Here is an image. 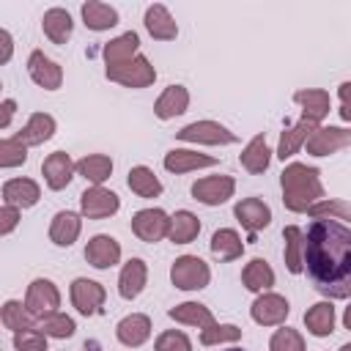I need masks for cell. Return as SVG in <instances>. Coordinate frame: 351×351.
Returning <instances> with one entry per match:
<instances>
[{
	"label": "cell",
	"mask_w": 351,
	"mask_h": 351,
	"mask_svg": "<svg viewBox=\"0 0 351 351\" xmlns=\"http://www.w3.org/2000/svg\"><path fill=\"white\" fill-rule=\"evenodd\" d=\"M282 184V203L288 211H307L318 200H324V186L315 167H307L302 162H293L280 176Z\"/></svg>",
	"instance_id": "cell-2"
},
{
	"label": "cell",
	"mask_w": 351,
	"mask_h": 351,
	"mask_svg": "<svg viewBox=\"0 0 351 351\" xmlns=\"http://www.w3.org/2000/svg\"><path fill=\"white\" fill-rule=\"evenodd\" d=\"M137 47H140V38H137L134 30H129V33L112 38V41L104 47V60H107V66H118V63H126V60L137 58Z\"/></svg>",
	"instance_id": "cell-32"
},
{
	"label": "cell",
	"mask_w": 351,
	"mask_h": 351,
	"mask_svg": "<svg viewBox=\"0 0 351 351\" xmlns=\"http://www.w3.org/2000/svg\"><path fill=\"white\" fill-rule=\"evenodd\" d=\"M41 197V189L30 178H11L3 184V206H16V208H30Z\"/></svg>",
	"instance_id": "cell-17"
},
{
	"label": "cell",
	"mask_w": 351,
	"mask_h": 351,
	"mask_svg": "<svg viewBox=\"0 0 351 351\" xmlns=\"http://www.w3.org/2000/svg\"><path fill=\"white\" fill-rule=\"evenodd\" d=\"M19 222V208L16 206H3L0 208V233L8 236Z\"/></svg>",
	"instance_id": "cell-47"
},
{
	"label": "cell",
	"mask_w": 351,
	"mask_h": 351,
	"mask_svg": "<svg viewBox=\"0 0 351 351\" xmlns=\"http://www.w3.org/2000/svg\"><path fill=\"white\" fill-rule=\"evenodd\" d=\"M145 280H148L145 261L132 258V261L121 269V277H118V293H121L123 299H134V296H140V291L145 288Z\"/></svg>",
	"instance_id": "cell-20"
},
{
	"label": "cell",
	"mask_w": 351,
	"mask_h": 351,
	"mask_svg": "<svg viewBox=\"0 0 351 351\" xmlns=\"http://www.w3.org/2000/svg\"><path fill=\"white\" fill-rule=\"evenodd\" d=\"M115 335H118V340H121L123 346L137 348V346H143V343L148 340V335H151V321H148V315H143V313H132V315H126V318L118 321Z\"/></svg>",
	"instance_id": "cell-18"
},
{
	"label": "cell",
	"mask_w": 351,
	"mask_h": 351,
	"mask_svg": "<svg viewBox=\"0 0 351 351\" xmlns=\"http://www.w3.org/2000/svg\"><path fill=\"white\" fill-rule=\"evenodd\" d=\"M244 252V244H241V236L233 230V228H219L214 236H211V255L222 263L228 261H236L241 258Z\"/></svg>",
	"instance_id": "cell-27"
},
{
	"label": "cell",
	"mask_w": 351,
	"mask_h": 351,
	"mask_svg": "<svg viewBox=\"0 0 351 351\" xmlns=\"http://www.w3.org/2000/svg\"><path fill=\"white\" fill-rule=\"evenodd\" d=\"M25 159H27L25 143H19L16 137L0 140V167H16V165H25Z\"/></svg>",
	"instance_id": "cell-41"
},
{
	"label": "cell",
	"mask_w": 351,
	"mask_h": 351,
	"mask_svg": "<svg viewBox=\"0 0 351 351\" xmlns=\"http://www.w3.org/2000/svg\"><path fill=\"white\" fill-rule=\"evenodd\" d=\"M60 307V293L55 288L52 280L47 277H38L27 285V296H25V310L33 315V318H47V315H55Z\"/></svg>",
	"instance_id": "cell-4"
},
{
	"label": "cell",
	"mask_w": 351,
	"mask_h": 351,
	"mask_svg": "<svg viewBox=\"0 0 351 351\" xmlns=\"http://www.w3.org/2000/svg\"><path fill=\"white\" fill-rule=\"evenodd\" d=\"M80 228H82V222L74 211H58L52 217V225H49V239L58 247H71L80 236Z\"/></svg>",
	"instance_id": "cell-24"
},
{
	"label": "cell",
	"mask_w": 351,
	"mask_h": 351,
	"mask_svg": "<svg viewBox=\"0 0 351 351\" xmlns=\"http://www.w3.org/2000/svg\"><path fill=\"white\" fill-rule=\"evenodd\" d=\"M154 351H192V343H189V337H186L184 332L167 329V332H162V335L156 337Z\"/></svg>",
	"instance_id": "cell-45"
},
{
	"label": "cell",
	"mask_w": 351,
	"mask_h": 351,
	"mask_svg": "<svg viewBox=\"0 0 351 351\" xmlns=\"http://www.w3.org/2000/svg\"><path fill=\"white\" fill-rule=\"evenodd\" d=\"M186 107H189V93H186V88H184V85H167L165 93L156 99L154 112H156V118L170 121V118H176V115L186 112Z\"/></svg>",
	"instance_id": "cell-19"
},
{
	"label": "cell",
	"mask_w": 351,
	"mask_h": 351,
	"mask_svg": "<svg viewBox=\"0 0 351 351\" xmlns=\"http://www.w3.org/2000/svg\"><path fill=\"white\" fill-rule=\"evenodd\" d=\"M269 351H304V340H302V335H299L296 329L282 326V329H277V332L271 335Z\"/></svg>",
	"instance_id": "cell-42"
},
{
	"label": "cell",
	"mask_w": 351,
	"mask_h": 351,
	"mask_svg": "<svg viewBox=\"0 0 351 351\" xmlns=\"http://www.w3.org/2000/svg\"><path fill=\"white\" fill-rule=\"evenodd\" d=\"M16 351H47V335L38 329H22L14 335Z\"/></svg>",
	"instance_id": "cell-46"
},
{
	"label": "cell",
	"mask_w": 351,
	"mask_h": 351,
	"mask_svg": "<svg viewBox=\"0 0 351 351\" xmlns=\"http://www.w3.org/2000/svg\"><path fill=\"white\" fill-rule=\"evenodd\" d=\"M77 173H80L85 181H90L93 186H99L101 181H107V178H110V173H112V159H110V156H104V154L82 156V159L77 162Z\"/></svg>",
	"instance_id": "cell-35"
},
{
	"label": "cell",
	"mask_w": 351,
	"mask_h": 351,
	"mask_svg": "<svg viewBox=\"0 0 351 351\" xmlns=\"http://www.w3.org/2000/svg\"><path fill=\"white\" fill-rule=\"evenodd\" d=\"M340 118H343V121H351V104H343V107H340Z\"/></svg>",
	"instance_id": "cell-51"
},
{
	"label": "cell",
	"mask_w": 351,
	"mask_h": 351,
	"mask_svg": "<svg viewBox=\"0 0 351 351\" xmlns=\"http://www.w3.org/2000/svg\"><path fill=\"white\" fill-rule=\"evenodd\" d=\"M0 129H5L8 126V121H11V115H14V110H16V104H14V99H3V104H0Z\"/></svg>",
	"instance_id": "cell-48"
},
{
	"label": "cell",
	"mask_w": 351,
	"mask_h": 351,
	"mask_svg": "<svg viewBox=\"0 0 351 351\" xmlns=\"http://www.w3.org/2000/svg\"><path fill=\"white\" fill-rule=\"evenodd\" d=\"M293 101H296V104H302V107H304V118H310V121H315V123H318V121L329 112V107H332L329 93H326V90H321V88L296 90V93H293Z\"/></svg>",
	"instance_id": "cell-30"
},
{
	"label": "cell",
	"mask_w": 351,
	"mask_h": 351,
	"mask_svg": "<svg viewBox=\"0 0 351 351\" xmlns=\"http://www.w3.org/2000/svg\"><path fill=\"white\" fill-rule=\"evenodd\" d=\"M241 337V329L236 326V324H214V326H208V329H203V335H200V343L203 346H217V343H233V340H239Z\"/></svg>",
	"instance_id": "cell-44"
},
{
	"label": "cell",
	"mask_w": 351,
	"mask_h": 351,
	"mask_svg": "<svg viewBox=\"0 0 351 351\" xmlns=\"http://www.w3.org/2000/svg\"><path fill=\"white\" fill-rule=\"evenodd\" d=\"M170 280L176 288L181 291H200L208 285L211 280V269L203 258L197 255H181L173 261V269H170Z\"/></svg>",
	"instance_id": "cell-3"
},
{
	"label": "cell",
	"mask_w": 351,
	"mask_h": 351,
	"mask_svg": "<svg viewBox=\"0 0 351 351\" xmlns=\"http://www.w3.org/2000/svg\"><path fill=\"white\" fill-rule=\"evenodd\" d=\"M55 134V118L47 112H33L30 121L25 123V129H19L16 140L25 145H41Z\"/></svg>",
	"instance_id": "cell-25"
},
{
	"label": "cell",
	"mask_w": 351,
	"mask_h": 351,
	"mask_svg": "<svg viewBox=\"0 0 351 351\" xmlns=\"http://www.w3.org/2000/svg\"><path fill=\"white\" fill-rule=\"evenodd\" d=\"M27 71H30V80L47 90H58L60 82H63V69L49 60L41 49H33L30 58H27Z\"/></svg>",
	"instance_id": "cell-14"
},
{
	"label": "cell",
	"mask_w": 351,
	"mask_h": 351,
	"mask_svg": "<svg viewBox=\"0 0 351 351\" xmlns=\"http://www.w3.org/2000/svg\"><path fill=\"white\" fill-rule=\"evenodd\" d=\"M178 140L186 143H208V145H230L236 143V134L230 129H225L217 121H195L189 126H184L181 132H176Z\"/></svg>",
	"instance_id": "cell-6"
},
{
	"label": "cell",
	"mask_w": 351,
	"mask_h": 351,
	"mask_svg": "<svg viewBox=\"0 0 351 351\" xmlns=\"http://www.w3.org/2000/svg\"><path fill=\"white\" fill-rule=\"evenodd\" d=\"M0 318H3L5 329H11L14 335H16V332H22V329H33V315H30V313L25 310V304H22V302H16V299H8V302L3 304Z\"/></svg>",
	"instance_id": "cell-39"
},
{
	"label": "cell",
	"mask_w": 351,
	"mask_h": 351,
	"mask_svg": "<svg viewBox=\"0 0 351 351\" xmlns=\"http://www.w3.org/2000/svg\"><path fill=\"white\" fill-rule=\"evenodd\" d=\"M217 165L214 156H206V154H197V151H186V148H173L165 154V167L170 173H189V170H197V167H211Z\"/></svg>",
	"instance_id": "cell-23"
},
{
	"label": "cell",
	"mask_w": 351,
	"mask_h": 351,
	"mask_svg": "<svg viewBox=\"0 0 351 351\" xmlns=\"http://www.w3.org/2000/svg\"><path fill=\"white\" fill-rule=\"evenodd\" d=\"M340 351H351V343H346V346H343V348H340Z\"/></svg>",
	"instance_id": "cell-53"
},
{
	"label": "cell",
	"mask_w": 351,
	"mask_h": 351,
	"mask_svg": "<svg viewBox=\"0 0 351 351\" xmlns=\"http://www.w3.org/2000/svg\"><path fill=\"white\" fill-rule=\"evenodd\" d=\"M107 299V291L101 282L96 280H88V277H77L71 282V304L82 313V315H96L101 310Z\"/></svg>",
	"instance_id": "cell-8"
},
{
	"label": "cell",
	"mask_w": 351,
	"mask_h": 351,
	"mask_svg": "<svg viewBox=\"0 0 351 351\" xmlns=\"http://www.w3.org/2000/svg\"><path fill=\"white\" fill-rule=\"evenodd\" d=\"M170 318H173V321H181V324L203 326V329H208V326L217 324L214 315H211V310H208L206 304H200V302H184V304H176V307L170 310Z\"/></svg>",
	"instance_id": "cell-38"
},
{
	"label": "cell",
	"mask_w": 351,
	"mask_h": 351,
	"mask_svg": "<svg viewBox=\"0 0 351 351\" xmlns=\"http://www.w3.org/2000/svg\"><path fill=\"white\" fill-rule=\"evenodd\" d=\"M241 282L247 291H266L274 285V271L263 258H252L241 271Z\"/></svg>",
	"instance_id": "cell-37"
},
{
	"label": "cell",
	"mask_w": 351,
	"mask_h": 351,
	"mask_svg": "<svg viewBox=\"0 0 351 351\" xmlns=\"http://www.w3.org/2000/svg\"><path fill=\"white\" fill-rule=\"evenodd\" d=\"M82 19H85V25L90 27V30H110V27H115L118 25V11L112 8V5H107V3H99V0H88L85 5H82Z\"/></svg>",
	"instance_id": "cell-31"
},
{
	"label": "cell",
	"mask_w": 351,
	"mask_h": 351,
	"mask_svg": "<svg viewBox=\"0 0 351 351\" xmlns=\"http://www.w3.org/2000/svg\"><path fill=\"white\" fill-rule=\"evenodd\" d=\"M236 181L230 176H208L192 184V197L206 206H222L228 197H233Z\"/></svg>",
	"instance_id": "cell-10"
},
{
	"label": "cell",
	"mask_w": 351,
	"mask_h": 351,
	"mask_svg": "<svg viewBox=\"0 0 351 351\" xmlns=\"http://www.w3.org/2000/svg\"><path fill=\"white\" fill-rule=\"evenodd\" d=\"M129 189L140 197H159L162 195V181L154 176V170H148L145 165H137L129 170V178H126Z\"/></svg>",
	"instance_id": "cell-36"
},
{
	"label": "cell",
	"mask_w": 351,
	"mask_h": 351,
	"mask_svg": "<svg viewBox=\"0 0 351 351\" xmlns=\"http://www.w3.org/2000/svg\"><path fill=\"white\" fill-rule=\"evenodd\" d=\"M38 326L44 329V335L49 337H71L74 335V321L63 313H55V315H47V318H38Z\"/></svg>",
	"instance_id": "cell-43"
},
{
	"label": "cell",
	"mask_w": 351,
	"mask_h": 351,
	"mask_svg": "<svg viewBox=\"0 0 351 351\" xmlns=\"http://www.w3.org/2000/svg\"><path fill=\"white\" fill-rule=\"evenodd\" d=\"M80 206H82V214L88 219H104L121 208V200L115 192H110L104 186H90L80 195Z\"/></svg>",
	"instance_id": "cell-11"
},
{
	"label": "cell",
	"mask_w": 351,
	"mask_h": 351,
	"mask_svg": "<svg viewBox=\"0 0 351 351\" xmlns=\"http://www.w3.org/2000/svg\"><path fill=\"white\" fill-rule=\"evenodd\" d=\"M145 27H148V33H151L154 38H159V41H173V38L178 36V25L173 22L170 11H167L162 3L148 5V11H145Z\"/></svg>",
	"instance_id": "cell-21"
},
{
	"label": "cell",
	"mask_w": 351,
	"mask_h": 351,
	"mask_svg": "<svg viewBox=\"0 0 351 351\" xmlns=\"http://www.w3.org/2000/svg\"><path fill=\"white\" fill-rule=\"evenodd\" d=\"M282 239H285V250H282L285 266L291 274H299L304 269V233H302V228L288 225L282 230Z\"/></svg>",
	"instance_id": "cell-29"
},
{
	"label": "cell",
	"mask_w": 351,
	"mask_h": 351,
	"mask_svg": "<svg viewBox=\"0 0 351 351\" xmlns=\"http://www.w3.org/2000/svg\"><path fill=\"white\" fill-rule=\"evenodd\" d=\"M304 326H307L310 335H315V337L332 335V329H335V307H332V302H318V304H313V307L304 313Z\"/></svg>",
	"instance_id": "cell-33"
},
{
	"label": "cell",
	"mask_w": 351,
	"mask_h": 351,
	"mask_svg": "<svg viewBox=\"0 0 351 351\" xmlns=\"http://www.w3.org/2000/svg\"><path fill=\"white\" fill-rule=\"evenodd\" d=\"M318 126H315V121H310V118H302L299 123H293L288 132H282L280 134V148H277V156L285 162L288 156H293L296 151H299V145L304 143V140H310V134L315 132Z\"/></svg>",
	"instance_id": "cell-28"
},
{
	"label": "cell",
	"mask_w": 351,
	"mask_h": 351,
	"mask_svg": "<svg viewBox=\"0 0 351 351\" xmlns=\"http://www.w3.org/2000/svg\"><path fill=\"white\" fill-rule=\"evenodd\" d=\"M197 233H200V219L192 211L181 208V211H176L170 217V233L167 236H170L173 244H189Z\"/></svg>",
	"instance_id": "cell-34"
},
{
	"label": "cell",
	"mask_w": 351,
	"mask_h": 351,
	"mask_svg": "<svg viewBox=\"0 0 351 351\" xmlns=\"http://www.w3.org/2000/svg\"><path fill=\"white\" fill-rule=\"evenodd\" d=\"M107 77H110L112 82L126 85V88H145V85H151V82L156 80V71H154V66L148 63V58L137 55V58H132V60H126V63L107 66Z\"/></svg>",
	"instance_id": "cell-5"
},
{
	"label": "cell",
	"mask_w": 351,
	"mask_h": 351,
	"mask_svg": "<svg viewBox=\"0 0 351 351\" xmlns=\"http://www.w3.org/2000/svg\"><path fill=\"white\" fill-rule=\"evenodd\" d=\"M85 261H88L93 269H110V266H115V263L121 261V244H118L112 236L99 233V236H93V239L88 241V247H85Z\"/></svg>",
	"instance_id": "cell-16"
},
{
	"label": "cell",
	"mask_w": 351,
	"mask_h": 351,
	"mask_svg": "<svg viewBox=\"0 0 351 351\" xmlns=\"http://www.w3.org/2000/svg\"><path fill=\"white\" fill-rule=\"evenodd\" d=\"M337 93H340L343 104H351V82H343V85L337 88Z\"/></svg>",
	"instance_id": "cell-50"
},
{
	"label": "cell",
	"mask_w": 351,
	"mask_h": 351,
	"mask_svg": "<svg viewBox=\"0 0 351 351\" xmlns=\"http://www.w3.org/2000/svg\"><path fill=\"white\" fill-rule=\"evenodd\" d=\"M0 41H3V55H0V63H5L11 58V36L8 30H0Z\"/></svg>",
	"instance_id": "cell-49"
},
{
	"label": "cell",
	"mask_w": 351,
	"mask_h": 351,
	"mask_svg": "<svg viewBox=\"0 0 351 351\" xmlns=\"http://www.w3.org/2000/svg\"><path fill=\"white\" fill-rule=\"evenodd\" d=\"M233 214L241 222V228L250 230L252 239H255L258 230L269 228V222H271V208L261 197H244V200H239L236 208H233Z\"/></svg>",
	"instance_id": "cell-12"
},
{
	"label": "cell",
	"mask_w": 351,
	"mask_h": 351,
	"mask_svg": "<svg viewBox=\"0 0 351 351\" xmlns=\"http://www.w3.org/2000/svg\"><path fill=\"white\" fill-rule=\"evenodd\" d=\"M351 145V129H340V126H318L310 140H307V154L313 156H329L340 148Z\"/></svg>",
	"instance_id": "cell-9"
},
{
	"label": "cell",
	"mask_w": 351,
	"mask_h": 351,
	"mask_svg": "<svg viewBox=\"0 0 351 351\" xmlns=\"http://www.w3.org/2000/svg\"><path fill=\"white\" fill-rule=\"evenodd\" d=\"M307 214L313 217V219H332V217H337V219H348L351 222V203L348 200H340V197H332V200H318L315 206H310L307 208Z\"/></svg>",
	"instance_id": "cell-40"
},
{
	"label": "cell",
	"mask_w": 351,
	"mask_h": 351,
	"mask_svg": "<svg viewBox=\"0 0 351 351\" xmlns=\"http://www.w3.org/2000/svg\"><path fill=\"white\" fill-rule=\"evenodd\" d=\"M304 266L318 293L351 296V228L335 219H313L304 233Z\"/></svg>",
	"instance_id": "cell-1"
},
{
	"label": "cell",
	"mask_w": 351,
	"mask_h": 351,
	"mask_svg": "<svg viewBox=\"0 0 351 351\" xmlns=\"http://www.w3.org/2000/svg\"><path fill=\"white\" fill-rule=\"evenodd\" d=\"M239 162H241V167H244L247 173H252V176L263 173V170L269 167V162H271V151H269V145H266V134H255V137L247 143V148L241 151Z\"/></svg>",
	"instance_id": "cell-26"
},
{
	"label": "cell",
	"mask_w": 351,
	"mask_h": 351,
	"mask_svg": "<svg viewBox=\"0 0 351 351\" xmlns=\"http://www.w3.org/2000/svg\"><path fill=\"white\" fill-rule=\"evenodd\" d=\"M41 27H44V36L52 41V44H66L71 38V30H74V22H71V14L66 8H49L44 16H41Z\"/></svg>",
	"instance_id": "cell-22"
},
{
	"label": "cell",
	"mask_w": 351,
	"mask_h": 351,
	"mask_svg": "<svg viewBox=\"0 0 351 351\" xmlns=\"http://www.w3.org/2000/svg\"><path fill=\"white\" fill-rule=\"evenodd\" d=\"M343 324H346V329H351V304H348L346 313H343Z\"/></svg>",
	"instance_id": "cell-52"
},
{
	"label": "cell",
	"mask_w": 351,
	"mask_h": 351,
	"mask_svg": "<svg viewBox=\"0 0 351 351\" xmlns=\"http://www.w3.org/2000/svg\"><path fill=\"white\" fill-rule=\"evenodd\" d=\"M74 170H77V162H71V156L66 151H52L44 165H41V173L47 178V186L49 189H63L71 184L74 178Z\"/></svg>",
	"instance_id": "cell-15"
},
{
	"label": "cell",
	"mask_w": 351,
	"mask_h": 351,
	"mask_svg": "<svg viewBox=\"0 0 351 351\" xmlns=\"http://www.w3.org/2000/svg\"><path fill=\"white\" fill-rule=\"evenodd\" d=\"M252 321L261 324V326H274V324H282L291 313L288 307V299L280 296V293H263L252 302Z\"/></svg>",
	"instance_id": "cell-13"
},
{
	"label": "cell",
	"mask_w": 351,
	"mask_h": 351,
	"mask_svg": "<svg viewBox=\"0 0 351 351\" xmlns=\"http://www.w3.org/2000/svg\"><path fill=\"white\" fill-rule=\"evenodd\" d=\"M228 351H244V348H228Z\"/></svg>",
	"instance_id": "cell-54"
},
{
	"label": "cell",
	"mask_w": 351,
	"mask_h": 351,
	"mask_svg": "<svg viewBox=\"0 0 351 351\" xmlns=\"http://www.w3.org/2000/svg\"><path fill=\"white\" fill-rule=\"evenodd\" d=\"M132 230L137 239L156 244L159 239H165L170 233V217L162 208H143L132 217Z\"/></svg>",
	"instance_id": "cell-7"
}]
</instances>
